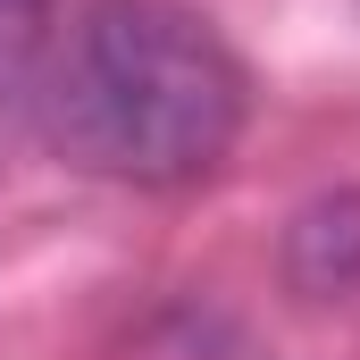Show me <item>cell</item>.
Segmentation results:
<instances>
[{
  "instance_id": "1",
  "label": "cell",
  "mask_w": 360,
  "mask_h": 360,
  "mask_svg": "<svg viewBox=\"0 0 360 360\" xmlns=\"http://www.w3.org/2000/svg\"><path fill=\"white\" fill-rule=\"evenodd\" d=\"M34 109L68 168L168 193L243 143L252 84L218 25L176 0H84L51 42Z\"/></svg>"
},
{
  "instance_id": "2",
  "label": "cell",
  "mask_w": 360,
  "mask_h": 360,
  "mask_svg": "<svg viewBox=\"0 0 360 360\" xmlns=\"http://www.w3.org/2000/svg\"><path fill=\"white\" fill-rule=\"evenodd\" d=\"M276 269H285V285L302 302H344V293H360V184L310 193L285 218Z\"/></svg>"
},
{
  "instance_id": "3",
  "label": "cell",
  "mask_w": 360,
  "mask_h": 360,
  "mask_svg": "<svg viewBox=\"0 0 360 360\" xmlns=\"http://www.w3.org/2000/svg\"><path fill=\"white\" fill-rule=\"evenodd\" d=\"M59 42V0H0V109L34 101Z\"/></svg>"
}]
</instances>
